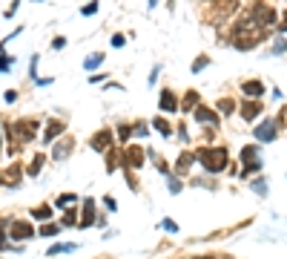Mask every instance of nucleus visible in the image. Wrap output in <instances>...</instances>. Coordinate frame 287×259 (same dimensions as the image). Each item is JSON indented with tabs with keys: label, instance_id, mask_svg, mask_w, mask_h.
<instances>
[{
	"label": "nucleus",
	"instance_id": "9d476101",
	"mask_svg": "<svg viewBox=\"0 0 287 259\" xmlns=\"http://www.w3.org/2000/svg\"><path fill=\"white\" fill-rule=\"evenodd\" d=\"M32 233L34 230H32V224L29 222H15L12 224V236H15V239H29Z\"/></svg>",
	"mask_w": 287,
	"mask_h": 259
},
{
	"label": "nucleus",
	"instance_id": "4468645a",
	"mask_svg": "<svg viewBox=\"0 0 287 259\" xmlns=\"http://www.w3.org/2000/svg\"><path fill=\"white\" fill-rule=\"evenodd\" d=\"M244 92H247V95H250V98H258V95H261V92H264V86L258 84V81H244Z\"/></svg>",
	"mask_w": 287,
	"mask_h": 259
},
{
	"label": "nucleus",
	"instance_id": "bb28decb",
	"mask_svg": "<svg viewBox=\"0 0 287 259\" xmlns=\"http://www.w3.org/2000/svg\"><path fill=\"white\" fill-rule=\"evenodd\" d=\"M0 72H9V58L3 55V46H0Z\"/></svg>",
	"mask_w": 287,
	"mask_h": 259
},
{
	"label": "nucleus",
	"instance_id": "473e14b6",
	"mask_svg": "<svg viewBox=\"0 0 287 259\" xmlns=\"http://www.w3.org/2000/svg\"><path fill=\"white\" fill-rule=\"evenodd\" d=\"M164 227H167V230H178V224L172 222V219H164Z\"/></svg>",
	"mask_w": 287,
	"mask_h": 259
},
{
	"label": "nucleus",
	"instance_id": "1a4fd4ad",
	"mask_svg": "<svg viewBox=\"0 0 287 259\" xmlns=\"http://www.w3.org/2000/svg\"><path fill=\"white\" fill-rule=\"evenodd\" d=\"M158 104H161V110H164V112H175V110H178V101H175V95H172L169 89H164V92H161Z\"/></svg>",
	"mask_w": 287,
	"mask_h": 259
},
{
	"label": "nucleus",
	"instance_id": "2eb2a0df",
	"mask_svg": "<svg viewBox=\"0 0 287 259\" xmlns=\"http://www.w3.org/2000/svg\"><path fill=\"white\" fill-rule=\"evenodd\" d=\"M72 150V138H66V141H61L58 147H55V153H52V158H66V153Z\"/></svg>",
	"mask_w": 287,
	"mask_h": 259
},
{
	"label": "nucleus",
	"instance_id": "72a5a7b5",
	"mask_svg": "<svg viewBox=\"0 0 287 259\" xmlns=\"http://www.w3.org/2000/svg\"><path fill=\"white\" fill-rule=\"evenodd\" d=\"M285 15H287V12H285ZM279 29H282V32H287V17L282 20V23H279Z\"/></svg>",
	"mask_w": 287,
	"mask_h": 259
},
{
	"label": "nucleus",
	"instance_id": "dca6fc26",
	"mask_svg": "<svg viewBox=\"0 0 287 259\" xmlns=\"http://www.w3.org/2000/svg\"><path fill=\"white\" fill-rule=\"evenodd\" d=\"M219 110L224 112V115H233V112H236V101H233V98H221Z\"/></svg>",
	"mask_w": 287,
	"mask_h": 259
},
{
	"label": "nucleus",
	"instance_id": "39448f33",
	"mask_svg": "<svg viewBox=\"0 0 287 259\" xmlns=\"http://www.w3.org/2000/svg\"><path fill=\"white\" fill-rule=\"evenodd\" d=\"M144 153H147V150H141V147H127V153H124V164H127L129 170H138V167L144 164Z\"/></svg>",
	"mask_w": 287,
	"mask_h": 259
},
{
	"label": "nucleus",
	"instance_id": "423d86ee",
	"mask_svg": "<svg viewBox=\"0 0 287 259\" xmlns=\"http://www.w3.org/2000/svg\"><path fill=\"white\" fill-rule=\"evenodd\" d=\"M276 133H279V124H276V121H264V124L255 130V138H258V141H273Z\"/></svg>",
	"mask_w": 287,
	"mask_h": 259
},
{
	"label": "nucleus",
	"instance_id": "393cba45",
	"mask_svg": "<svg viewBox=\"0 0 287 259\" xmlns=\"http://www.w3.org/2000/svg\"><path fill=\"white\" fill-rule=\"evenodd\" d=\"M64 224H66V227H69V224H81V222H78V213H75V210H66V216H64Z\"/></svg>",
	"mask_w": 287,
	"mask_h": 259
},
{
	"label": "nucleus",
	"instance_id": "aec40b11",
	"mask_svg": "<svg viewBox=\"0 0 287 259\" xmlns=\"http://www.w3.org/2000/svg\"><path fill=\"white\" fill-rule=\"evenodd\" d=\"M43 158H46V155H43V153H37V155H34V161H32V164H29V176H34V173L40 170V164H43Z\"/></svg>",
	"mask_w": 287,
	"mask_h": 259
},
{
	"label": "nucleus",
	"instance_id": "9b49d317",
	"mask_svg": "<svg viewBox=\"0 0 287 259\" xmlns=\"http://www.w3.org/2000/svg\"><path fill=\"white\" fill-rule=\"evenodd\" d=\"M61 133H64V124H61V121H49V124H46V130H43V141L49 144L52 138H58Z\"/></svg>",
	"mask_w": 287,
	"mask_h": 259
},
{
	"label": "nucleus",
	"instance_id": "4be33fe9",
	"mask_svg": "<svg viewBox=\"0 0 287 259\" xmlns=\"http://www.w3.org/2000/svg\"><path fill=\"white\" fill-rule=\"evenodd\" d=\"M75 199H78V196H75V193H64V196H61V199H58V207L75 205Z\"/></svg>",
	"mask_w": 287,
	"mask_h": 259
},
{
	"label": "nucleus",
	"instance_id": "5701e85b",
	"mask_svg": "<svg viewBox=\"0 0 287 259\" xmlns=\"http://www.w3.org/2000/svg\"><path fill=\"white\" fill-rule=\"evenodd\" d=\"M49 213H52V207H34L32 210L34 219H49Z\"/></svg>",
	"mask_w": 287,
	"mask_h": 259
},
{
	"label": "nucleus",
	"instance_id": "a211bd4d",
	"mask_svg": "<svg viewBox=\"0 0 287 259\" xmlns=\"http://www.w3.org/2000/svg\"><path fill=\"white\" fill-rule=\"evenodd\" d=\"M195 104H198V92H187L184 95V110H195Z\"/></svg>",
	"mask_w": 287,
	"mask_h": 259
},
{
	"label": "nucleus",
	"instance_id": "7ed1b4c3",
	"mask_svg": "<svg viewBox=\"0 0 287 259\" xmlns=\"http://www.w3.org/2000/svg\"><path fill=\"white\" fill-rule=\"evenodd\" d=\"M250 15L255 17L258 26H273L276 23V12H273L270 6H264V3H253L250 6Z\"/></svg>",
	"mask_w": 287,
	"mask_h": 259
},
{
	"label": "nucleus",
	"instance_id": "cd10ccee",
	"mask_svg": "<svg viewBox=\"0 0 287 259\" xmlns=\"http://www.w3.org/2000/svg\"><path fill=\"white\" fill-rule=\"evenodd\" d=\"M207 61H210V58H204V55H201V58H198V61L192 64V72H201V69H204V64H207Z\"/></svg>",
	"mask_w": 287,
	"mask_h": 259
},
{
	"label": "nucleus",
	"instance_id": "f3484780",
	"mask_svg": "<svg viewBox=\"0 0 287 259\" xmlns=\"http://www.w3.org/2000/svg\"><path fill=\"white\" fill-rule=\"evenodd\" d=\"M195 158H198V155H192V153H184V155H181V158H178V173H187V167H190V164H192Z\"/></svg>",
	"mask_w": 287,
	"mask_h": 259
},
{
	"label": "nucleus",
	"instance_id": "2f4dec72",
	"mask_svg": "<svg viewBox=\"0 0 287 259\" xmlns=\"http://www.w3.org/2000/svg\"><path fill=\"white\" fill-rule=\"evenodd\" d=\"M169 190L178 193V190H181V182H178V179H169Z\"/></svg>",
	"mask_w": 287,
	"mask_h": 259
},
{
	"label": "nucleus",
	"instance_id": "7c9ffc66",
	"mask_svg": "<svg viewBox=\"0 0 287 259\" xmlns=\"http://www.w3.org/2000/svg\"><path fill=\"white\" fill-rule=\"evenodd\" d=\"M253 187H255V193H261V196H264V190H267V182H264V179H258Z\"/></svg>",
	"mask_w": 287,
	"mask_h": 259
},
{
	"label": "nucleus",
	"instance_id": "c85d7f7f",
	"mask_svg": "<svg viewBox=\"0 0 287 259\" xmlns=\"http://www.w3.org/2000/svg\"><path fill=\"white\" fill-rule=\"evenodd\" d=\"M132 130H135L138 136H147V133H150V130H147V124H144V121H138L135 127H132Z\"/></svg>",
	"mask_w": 287,
	"mask_h": 259
},
{
	"label": "nucleus",
	"instance_id": "6ab92c4d",
	"mask_svg": "<svg viewBox=\"0 0 287 259\" xmlns=\"http://www.w3.org/2000/svg\"><path fill=\"white\" fill-rule=\"evenodd\" d=\"M152 127H155L161 136H169V124H167L164 118H155V121H152Z\"/></svg>",
	"mask_w": 287,
	"mask_h": 259
},
{
	"label": "nucleus",
	"instance_id": "0eeeda50",
	"mask_svg": "<svg viewBox=\"0 0 287 259\" xmlns=\"http://www.w3.org/2000/svg\"><path fill=\"white\" fill-rule=\"evenodd\" d=\"M112 133H109V130H101V133H98V136L92 138V150H98V153H106V150H109V144H112Z\"/></svg>",
	"mask_w": 287,
	"mask_h": 259
},
{
	"label": "nucleus",
	"instance_id": "f257e3e1",
	"mask_svg": "<svg viewBox=\"0 0 287 259\" xmlns=\"http://www.w3.org/2000/svg\"><path fill=\"white\" fill-rule=\"evenodd\" d=\"M233 43H236L238 49H250V46L258 43V23H255L253 15L241 17V23H238L236 32H233Z\"/></svg>",
	"mask_w": 287,
	"mask_h": 259
},
{
	"label": "nucleus",
	"instance_id": "f704fd0d",
	"mask_svg": "<svg viewBox=\"0 0 287 259\" xmlns=\"http://www.w3.org/2000/svg\"><path fill=\"white\" fill-rule=\"evenodd\" d=\"M3 239H6V236H3V230H0V242H3Z\"/></svg>",
	"mask_w": 287,
	"mask_h": 259
},
{
	"label": "nucleus",
	"instance_id": "a878e982",
	"mask_svg": "<svg viewBox=\"0 0 287 259\" xmlns=\"http://www.w3.org/2000/svg\"><path fill=\"white\" fill-rule=\"evenodd\" d=\"M40 233H43V236H55V233H58V224H43Z\"/></svg>",
	"mask_w": 287,
	"mask_h": 259
},
{
	"label": "nucleus",
	"instance_id": "c9c22d12",
	"mask_svg": "<svg viewBox=\"0 0 287 259\" xmlns=\"http://www.w3.org/2000/svg\"><path fill=\"white\" fill-rule=\"evenodd\" d=\"M150 3H155V0H150Z\"/></svg>",
	"mask_w": 287,
	"mask_h": 259
},
{
	"label": "nucleus",
	"instance_id": "b1692460",
	"mask_svg": "<svg viewBox=\"0 0 287 259\" xmlns=\"http://www.w3.org/2000/svg\"><path fill=\"white\" fill-rule=\"evenodd\" d=\"M78 245H55V248H49V257H55V254H64V251H75Z\"/></svg>",
	"mask_w": 287,
	"mask_h": 259
},
{
	"label": "nucleus",
	"instance_id": "412c9836",
	"mask_svg": "<svg viewBox=\"0 0 287 259\" xmlns=\"http://www.w3.org/2000/svg\"><path fill=\"white\" fill-rule=\"evenodd\" d=\"M103 61V55L101 52H95V55H89V58H86V69H95L98 67V64H101Z\"/></svg>",
	"mask_w": 287,
	"mask_h": 259
},
{
	"label": "nucleus",
	"instance_id": "c756f323",
	"mask_svg": "<svg viewBox=\"0 0 287 259\" xmlns=\"http://www.w3.org/2000/svg\"><path fill=\"white\" fill-rule=\"evenodd\" d=\"M95 12H98V3H89V6H84V15L86 17H92Z\"/></svg>",
	"mask_w": 287,
	"mask_h": 259
},
{
	"label": "nucleus",
	"instance_id": "ddd939ff",
	"mask_svg": "<svg viewBox=\"0 0 287 259\" xmlns=\"http://www.w3.org/2000/svg\"><path fill=\"white\" fill-rule=\"evenodd\" d=\"M95 219V205H92V199H86L84 202V219H81V227H89Z\"/></svg>",
	"mask_w": 287,
	"mask_h": 259
},
{
	"label": "nucleus",
	"instance_id": "6e6552de",
	"mask_svg": "<svg viewBox=\"0 0 287 259\" xmlns=\"http://www.w3.org/2000/svg\"><path fill=\"white\" fill-rule=\"evenodd\" d=\"M241 115H244V121H253L261 115V104L258 101H244L241 104Z\"/></svg>",
	"mask_w": 287,
	"mask_h": 259
},
{
	"label": "nucleus",
	"instance_id": "f8f14e48",
	"mask_svg": "<svg viewBox=\"0 0 287 259\" xmlns=\"http://www.w3.org/2000/svg\"><path fill=\"white\" fill-rule=\"evenodd\" d=\"M195 118L201 121V124H219V115H216L213 110H204V107L195 110Z\"/></svg>",
	"mask_w": 287,
	"mask_h": 259
},
{
	"label": "nucleus",
	"instance_id": "20e7f679",
	"mask_svg": "<svg viewBox=\"0 0 287 259\" xmlns=\"http://www.w3.org/2000/svg\"><path fill=\"white\" fill-rule=\"evenodd\" d=\"M34 127H37L34 121H17L15 130H12L15 141H23V144H26V141H32V138H34Z\"/></svg>",
	"mask_w": 287,
	"mask_h": 259
},
{
	"label": "nucleus",
	"instance_id": "f03ea898",
	"mask_svg": "<svg viewBox=\"0 0 287 259\" xmlns=\"http://www.w3.org/2000/svg\"><path fill=\"white\" fill-rule=\"evenodd\" d=\"M195 155H198V161H201L210 173H221L227 167V150H221V147H204V150H198Z\"/></svg>",
	"mask_w": 287,
	"mask_h": 259
}]
</instances>
